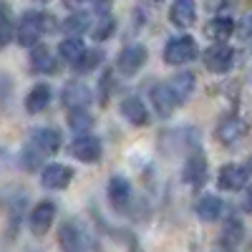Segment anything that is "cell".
Listing matches in <instances>:
<instances>
[{"mask_svg":"<svg viewBox=\"0 0 252 252\" xmlns=\"http://www.w3.org/2000/svg\"><path fill=\"white\" fill-rule=\"evenodd\" d=\"M152 106H154V111L161 116V119H169L177 109H179V96L172 91V86L169 83H157V86L152 89Z\"/></svg>","mask_w":252,"mask_h":252,"instance_id":"9","label":"cell"},{"mask_svg":"<svg viewBox=\"0 0 252 252\" xmlns=\"http://www.w3.org/2000/svg\"><path fill=\"white\" fill-rule=\"evenodd\" d=\"M101 61H103V53H101V51H89V48H86V51H83V53L71 63V66H73L76 73H89V71H94V68L98 66Z\"/></svg>","mask_w":252,"mask_h":252,"instance_id":"25","label":"cell"},{"mask_svg":"<svg viewBox=\"0 0 252 252\" xmlns=\"http://www.w3.org/2000/svg\"><path fill=\"white\" fill-rule=\"evenodd\" d=\"M146 58H149L146 48H144L141 43H131V46L121 48V53L116 56V71H119L121 76H136V73L144 68Z\"/></svg>","mask_w":252,"mask_h":252,"instance_id":"7","label":"cell"},{"mask_svg":"<svg viewBox=\"0 0 252 252\" xmlns=\"http://www.w3.org/2000/svg\"><path fill=\"white\" fill-rule=\"evenodd\" d=\"M31 144H33L43 157H51V154H56V152L61 149L63 139H61V131H58V129H48V126H43V129H35V131L31 134Z\"/></svg>","mask_w":252,"mask_h":252,"instance_id":"15","label":"cell"},{"mask_svg":"<svg viewBox=\"0 0 252 252\" xmlns=\"http://www.w3.org/2000/svg\"><path fill=\"white\" fill-rule=\"evenodd\" d=\"M35 3H48V0H35Z\"/></svg>","mask_w":252,"mask_h":252,"instance_id":"36","label":"cell"},{"mask_svg":"<svg viewBox=\"0 0 252 252\" xmlns=\"http://www.w3.org/2000/svg\"><path fill=\"white\" fill-rule=\"evenodd\" d=\"M31 71L33 73H56L58 71V63L53 58V53L46 48V46H33V53H31Z\"/></svg>","mask_w":252,"mask_h":252,"instance_id":"21","label":"cell"},{"mask_svg":"<svg viewBox=\"0 0 252 252\" xmlns=\"http://www.w3.org/2000/svg\"><path fill=\"white\" fill-rule=\"evenodd\" d=\"M68 152H71L73 159H78V161H83V164H96V161L101 159V154H103V144H101L98 136H94V134L86 131V134H78V136L71 141Z\"/></svg>","mask_w":252,"mask_h":252,"instance_id":"5","label":"cell"},{"mask_svg":"<svg viewBox=\"0 0 252 252\" xmlns=\"http://www.w3.org/2000/svg\"><path fill=\"white\" fill-rule=\"evenodd\" d=\"M204 61V68L212 71V73H227L229 68L235 66V51L229 48L227 43H215L209 46L202 56Z\"/></svg>","mask_w":252,"mask_h":252,"instance_id":"8","label":"cell"},{"mask_svg":"<svg viewBox=\"0 0 252 252\" xmlns=\"http://www.w3.org/2000/svg\"><path fill=\"white\" fill-rule=\"evenodd\" d=\"M46 157L43 154H40L38 149H35V146L28 141L26 146H23V152H20V166H23V169L26 172H35L38 169V166H40V161H43Z\"/></svg>","mask_w":252,"mask_h":252,"instance_id":"29","label":"cell"},{"mask_svg":"<svg viewBox=\"0 0 252 252\" xmlns=\"http://www.w3.org/2000/svg\"><path fill=\"white\" fill-rule=\"evenodd\" d=\"M247 131H250V121H247L245 116L232 114V116H224V119L217 124L215 136H217V141H220L222 146H235V144H240V141L247 136Z\"/></svg>","mask_w":252,"mask_h":252,"instance_id":"3","label":"cell"},{"mask_svg":"<svg viewBox=\"0 0 252 252\" xmlns=\"http://www.w3.org/2000/svg\"><path fill=\"white\" fill-rule=\"evenodd\" d=\"M86 3H89V0H63V5H68L71 10H83Z\"/></svg>","mask_w":252,"mask_h":252,"instance_id":"34","label":"cell"},{"mask_svg":"<svg viewBox=\"0 0 252 252\" xmlns=\"http://www.w3.org/2000/svg\"><path fill=\"white\" fill-rule=\"evenodd\" d=\"M114 28H116L114 18L106 13V15H101V18H98V23H96V26L91 23V38L101 43V40H106V38H111V35H114Z\"/></svg>","mask_w":252,"mask_h":252,"instance_id":"30","label":"cell"},{"mask_svg":"<svg viewBox=\"0 0 252 252\" xmlns=\"http://www.w3.org/2000/svg\"><path fill=\"white\" fill-rule=\"evenodd\" d=\"M242 237H245V227L240 224V220H227L224 229H222V245L235 247L242 242Z\"/></svg>","mask_w":252,"mask_h":252,"instance_id":"28","label":"cell"},{"mask_svg":"<svg viewBox=\"0 0 252 252\" xmlns=\"http://www.w3.org/2000/svg\"><path fill=\"white\" fill-rule=\"evenodd\" d=\"M250 177H252V159L245 164H224L217 174V184L224 192H240L250 182Z\"/></svg>","mask_w":252,"mask_h":252,"instance_id":"4","label":"cell"},{"mask_svg":"<svg viewBox=\"0 0 252 252\" xmlns=\"http://www.w3.org/2000/svg\"><path fill=\"white\" fill-rule=\"evenodd\" d=\"M199 144V134L197 129H174V131H166L161 136V146H166L169 152H182V149H197Z\"/></svg>","mask_w":252,"mask_h":252,"instance_id":"13","label":"cell"},{"mask_svg":"<svg viewBox=\"0 0 252 252\" xmlns=\"http://www.w3.org/2000/svg\"><path fill=\"white\" fill-rule=\"evenodd\" d=\"M121 116L134 124V126H146L149 124V111H146V103L139 98V96H126L121 101V106H119Z\"/></svg>","mask_w":252,"mask_h":252,"instance_id":"17","label":"cell"},{"mask_svg":"<svg viewBox=\"0 0 252 252\" xmlns=\"http://www.w3.org/2000/svg\"><path fill=\"white\" fill-rule=\"evenodd\" d=\"M242 209H245L247 215H252V182H247L245 197H242Z\"/></svg>","mask_w":252,"mask_h":252,"instance_id":"33","label":"cell"},{"mask_svg":"<svg viewBox=\"0 0 252 252\" xmlns=\"http://www.w3.org/2000/svg\"><path fill=\"white\" fill-rule=\"evenodd\" d=\"M182 179L189 187L204 184V179H207V157H204V152L194 149L192 154H189V159L184 161V169H182Z\"/></svg>","mask_w":252,"mask_h":252,"instance_id":"12","label":"cell"},{"mask_svg":"<svg viewBox=\"0 0 252 252\" xmlns=\"http://www.w3.org/2000/svg\"><path fill=\"white\" fill-rule=\"evenodd\" d=\"M13 23H10V18L8 15H0V48H5L10 43V38H13Z\"/></svg>","mask_w":252,"mask_h":252,"instance_id":"31","label":"cell"},{"mask_svg":"<svg viewBox=\"0 0 252 252\" xmlns=\"http://www.w3.org/2000/svg\"><path fill=\"white\" fill-rule=\"evenodd\" d=\"M68 126L76 134H86L94 126V116L89 114V109H71L68 111Z\"/></svg>","mask_w":252,"mask_h":252,"instance_id":"26","label":"cell"},{"mask_svg":"<svg viewBox=\"0 0 252 252\" xmlns=\"http://www.w3.org/2000/svg\"><path fill=\"white\" fill-rule=\"evenodd\" d=\"M73 182V169L66 164H48L40 172V184L46 189H66Z\"/></svg>","mask_w":252,"mask_h":252,"instance_id":"14","label":"cell"},{"mask_svg":"<svg viewBox=\"0 0 252 252\" xmlns=\"http://www.w3.org/2000/svg\"><path fill=\"white\" fill-rule=\"evenodd\" d=\"M61 252H89V237L76 220H66L58 229Z\"/></svg>","mask_w":252,"mask_h":252,"instance_id":"6","label":"cell"},{"mask_svg":"<svg viewBox=\"0 0 252 252\" xmlns=\"http://www.w3.org/2000/svg\"><path fill=\"white\" fill-rule=\"evenodd\" d=\"M169 20L177 28H192L197 20V3L194 0H174L169 8Z\"/></svg>","mask_w":252,"mask_h":252,"instance_id":"16","label":"cell"},{"mask_svg":"<svg viewBox=\"0 0 252 252\" xmlns=\"http://www.w3.org/2000/svg\"><path fill=\"white\" fill-rule=\"evenodd\" d=\"M235 33V20L229 15H217L207 23V35L215 40V43H227V38Z\"/></svg>","mask_w":252,"mask_h":252,"instance_id":"22","label":"cell"},{"mask_svg":"<svg viewBox=\"0 0 252 252\" xmlns=\"http://www.w3.org/2000/svg\"><path fill=\"white\" fill-rule=\"evenodd\" d=\"M106 197H109L114 209H124L126 204H129V199H131V182L126 177H119V174L111 177L109 187H106Z\"/></svg>","mask_w":252,"mask_h":252,"instance_id":"18","label":"cell"},{"mask_svg":"<svg viewBox=\"0 0 252 252\" xmlns=\"http://www.w3.org/2000/svg\"><path fill=\"white\" fill-rule=\"evenodd\" d=\"M166 83H169V86H172V91L179 96V101H187L189 96H192V91H194V76L189 73V71L172 76V78L166 81Z\"/></svg>","mask_w":252,"mask_h":252,"instance_id":"23","label":"cell"},{"mask_svg":"<svg viewBox=\"0 0 252 252\" xmlns=\"http://www.w3.org/2000/svg\"><path fill=\"white\" fill-rule=\"evenodd\" d=\"M212 252H235V247H229V245H220V247H215Z\"/></svg>","mask_w":252,"mask_h":252,"instance_id":"35","label":"cell"},{"mask_svg":"<svg viewBox=\"0 0 252 252\" xmlns=\"http://www.w3.org/2000/svg\"><path fill=\"white\" fill-rule=\"evenodd\" d=\"M83 51H86V46H83V40L78 35H71V38H63L61 46H58V56L66 61V63H73Z\"/></svg>","mask_w":252,"mask_h":252,"instance_id":"24","label":"cell"},{"mask_svg":"<svg viewBox=\"0 0 252 252\" xmlns=\"http://www.w3.org/2000/svg\"><path fill=\"white\" fill-rule=\"evenodd\" d=\"M194 212L202 222H217L224 212V202L217 194H204L197 204H194Z\"/></svg>","mask_w":252,"mask_h":252,"instance_id":"19","label":"cell"},{"mask_svg":"<svg viewBox=\"0 0 252 252\" xmlns=\"http://www.w3.org/2000/svg\"><path fill=\"white\" fill-rule=\"evenodd\" d=\"M235 33L242 38V40H247V38H252V13H247L240 23H235Z\"/></svg>","mask_w":252,"mask_h":252,"instance_id":"32","label":"cell"},{"mask_svg":"<svg viewBox=\"0 0 252 252\" xmlns=\"http://www.w3.org/2000/svg\"><path fill=\"white\" fill-rule=\"evenodd\" d=\"M197 56H199V48L192 35H177L164 46V61L169 66H184V63L194 61Z\"/></svg>","mask_w":252,"mask_h":252,"instance_id":"2","label":"cell"},{"mask_svg":"<svg viewBox=\"0 0 252 252\" xmlns=\"http://www.w3.org/2000/svg\"><path fill=\"white\" fill-rule=\"evenodd\" d=\"M48 31V15L46 13H40V10H28L20 15L18 20V28H15V38H18V43L20 46H26V48H33L40 38H43V33Z\"/></svg>","mask_w":252,"mask_h":252,"instance_id":"1","label":"cell"},{"mask_svg":"<svg viewBox=\"0 0 252 252\" xmlns=\"http://www.w3.org/2000/svg\"><path fill=\"white\" fill-rule=\"evenodd\" d=\"M53 220H56V202H51V199L38 202L33 207V212H31V232L35 237L46 235L51 229V224H53Z\"/></svg>","mask_w":252,"mask_h":252,"instance_id":"11","label":"cell"},{"mask_svg":"<svg viewBox=\"0 0 252 252\" xmlns=\"http://www.w3.org/2000/svg\"><path fill=\"white\" fill-rule=\"evenodd\" d=\"M89 28H91V15L83 13V10H76L71 18L63 20V31L71 33V35H78V33L89 31Z\"/></svg>","mask_w":252,"mask_h":252,"instance_id":"27","label":"cell"},{"mask_svg":"<svg viewBox=\"0 0 252 252\" xmlns=\"http://www.w3.org/2000/svg\"><path fill=\"white\" fill-rule=\"evenodd\" d=\"M53 98V91L48 83H35V86L31 89V94L26 96V111L28 114H40L48 109V103Z\"/></svg>","mask_w":252,"mask_h":252,"instance_id":"20","label":"cell"},{"mask_svg":"<svg viewBox=\"0 0 252 252\" xmlns=\"http://www.w3.org/2000/svg\"><path fill=\"white\" fill-rule=\"evenodd\" d=\"M61 101L68 111L71 109H89L91 101H94V94H91V89L86 86V83L71 81V83H66V89L61 91Z\"/></svg>","mask_w":252,"mask_h":252,"instance_id":"10","label":"cell"}]
</instances>
